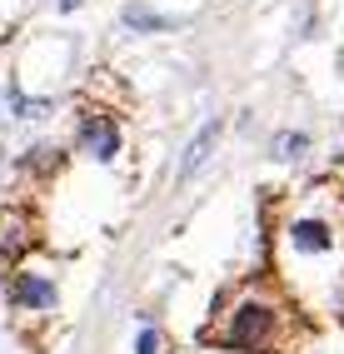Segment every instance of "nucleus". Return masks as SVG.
Segmentation results:
<instances>
[{"mask_svg": "<svg viewBox=\"0 0 344 354\" xmlns=\"http://www.w3.org/2000/svg\"><path fill=\"white\" fill-rule=\"evenodd\" d=\"M220 135H224V120L220 115H210L190 140H185V150H180V165H175V185H190L204 165L215 160V145H220Z\"/></svg>", "mask_w": 344, "mask_h": 354, "instance_id": "nucleus-5", "label": "nucleus"}, {"mask_svg": "<svg viewBox=\"0 0 344 354\" xmlns=\"http://www.w3.org/2000/svg\"><path fill=\"white\" fill-rule=\"evenodd\" d=\"M6 304H10L15 315H35V319H45V315L60 310V279L45 270V265L26 259V265H15L10 279H6Z\"/></svg>", "mask_w": 344, "mask_h": 354, "instance_id": "nucleus-3", "label": "nucleus"}, {"mask_svg": "<svg viewBox=\"0 0 344 354\" xmlns=\"http://www.w3.org/2000/svg\"><path fill=\"white\" fill-rule=\"evenodd\" d=\"M55 105H60L55 95H26L20 80L6 85V115H10V120H50Z\"/></svg>", "mask_w": 344, "mask_h": 354, "instance_id": "nucleus-6", "label": "nucleus"}, {"mask_svg": "<svg viewBox=\"0 0 344 354\" xmlns=\"http://www.w3.org/2000/svg\"><path fill=\"white\" fill-rule=\"evenodd\" d=\"M160 349H165V339H160V329L145 319V324H140V335H135V354H160Z\"/></svg>", "mask_w": 344, "mask_h": 354, "instance_id": "nucleus-11", "label": "nucleus"}, {"mask_svg": "<svg viewBox=\"0 0 344 354\" xmlns=\"http://www.w3.org/2000/svg\"><path fill=\"white\" fill-rule=\"evenodd\" d=\"M0 259H20L30 245H35V234H30V225H26V209H10L6 220H0Z\"/></svg>", "mask_w": 344, "mask_h": 354, "instance_id": "nucleus-8", "label": "nucleus"}, {"mask_svg": "<svg viewBox=\"0 0 344 354\" xmlns=\"http://www.w3.org/2000/svg\"><path fill=\"white\" fill-rule=\"evenodd\" d=\"M305 335H309L305 310L280 285H265V279H249L235 295H224L210 324L200 329V339L224 354H294Z\"/></svg>", "mask_w": 344, "mask_h": 354, "instance_id": "nucleus-2", "label": "nucleus"}, {"mask_svg": "<svg viewBox=\"0 0 344 354\" xmlns=\"http://www.w3.org/2000/svg\"><path fill=\"white\" fill-rule=\"evenodd\" d=\"M80 6H85V0H60V10H65V15H70V10H80Z\"/></svg>", "mask_w": 344, "mask_h": 354, "instance_id": "nucleus-12", "label": "nucleus"}, {"mask_svg": "<svg viewBox=\"0 0 344 354\" xmlns=\"http://www.w3.org/2000/svg\"><path fill=\"white\" fill-rule=\"evenodd\" d=\"M309 150H314L309 130H274L269 135V160L274 165H300V160H309Z\"/></svg>", "mask_w": 344, "mask_h": 354, "instance_id": "nucleus-7", "label": "nucleus"}, {"mask_svg": "<svg viewBox=\"0 0 344 354\" xmlns=\"http://www.w3.org/2000/svg\"><path fill=\"white\" fill-rule=\"evenodd\" d=\"M60 160H65V155H60L55 145H30L15 165H20V170H45V165H60Z\"/></svg>", "mask_w": 344, "mask_h": 354, "instance_id": "nucleus-10", "label": "nucleus"}, {"mask_svg": "<svg viewBox=\"0 0 344 354\" xmlns=\"http://www.w3.org/2000/svg\"><path fill=\"white\" fill-rule=\"evenodd\" d=\"M125 26H130V30H140V35H150V30H175L180 20H175V15H155V10H140V6H135V10H125Z\"/></svg>", "mask_w": 344, "mask_h": 354, "instance_id": "nucleus-9", "label": "nucleus"}, {"mask_svg": "<svg viewBox=\"0 0 344 354\" xmlns=\"http://www.w3.org/2000/svg\"><path fill=\"white\" fill-rule=\"evenodd\" d=\"M75 150L95 165H115L125 155V130L110 110H85L75 120Z\"/></svg>", "mask_w": 344, "mask_h": 354, "instance_id": "nucleus-4", "label": "nucleus"}, {"mask_svg": "<svg viewBox=\"0 0 344 354\" xmlns=\"http://www.w3.org/2000/svg\"><path fill=\"white\" fill-rule=\"evenodd\" d=\"M274 285L305 315L344 310V190L329 180L300 190L274 220Z\"/></svg>", "mask_w": 344, "mask_h": 354, "instance_id": "nucleus-1", "label": "nucleus"}, {"mask_svg": "<svg viewBox=\"0 0 344 354\" xmlns=\"http://www.w3.org/2000/svg\"><path fill=\"white\" fill-rule=\"evenodd\" d=\"M6 165H10V150H6V145H0V180H6Z\"/></svg>", "mask_w": 344, "mask_h": 354, "instance_id": "nucleus-13", "label": "nucleus"}]
</instances>
